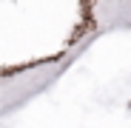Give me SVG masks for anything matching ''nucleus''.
<instances>
[{
    "instance_id": "nucleus-1",
    "label": "nucleus",
    "mask_w": 131,
    "mask_h": 128,
    "mask_svg": "<svg viewBox=\"0 0 131 128\" xmlns=\"http://www.w3.org/2000/svg\"><path fill=\"white\" fill-rule=\"evenodd\" d=\"M94 26L100 31L131 29V0H94Z\"/></svg>"
}]
</instances>
